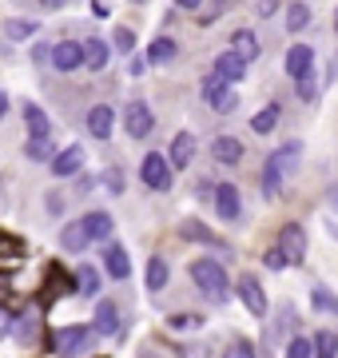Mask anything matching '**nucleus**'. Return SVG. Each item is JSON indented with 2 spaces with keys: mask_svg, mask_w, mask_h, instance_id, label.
<instances>
[{
  "mask_svg": "<svg viewBox=\"0 0 338 358\" xmlns=\"http://www.w3.org/2000/svg\"><path fill=\"white\" fill-rule=\"evenodd\" d=\"M187 271H191V282H196L207 299H215V303H223V299L231 294V287H227V267H223L219 259H196Z\"/></svg>",
  "mask_w": 338,
  "mask_h": 358,
  "instance_id": "f257e3e1",
  "label": "nucleus"
},
{
  "mask_svg": "<svg viewBox=\"0 0 338 358\" xmlns=\"http://www.w3.org/2000/svg\"><path fill=\"white\" fill-rule=\"evenodd\" d=\"M140 179L152 192H171V164L163 159V152H147L140 164Z\"/></svg>",
  "mask_w": 338,
  "mask_h": 358,
  "instance_id": "f03ea898",
  "label": "nucleus"
},
{
  "mask_svg": "<svg viewBox=\"0 0 338 358\" xmlns=\"http://www.w3.org/2000/svg\"><path fill=\"white\" fill-rule=\"evenodd\" d=\"M91 327H60V334H56V355L60 358H80L84 350L91 346Z\"/></svg>",
  "mask_w": 338,
  "mask_h": 358,
  "instance_id": "7ed1b4c3",
  "label": "nucleus"
},
{
  "mask_svg": "<svg viewBox=\"0 0 338 358\" xmlns=\"http://www.w3.org/2000/svg\"><path fill=\"white\" fill-rule=\"evenodd\" d=\"M199 92H203V100H207L215 112H235V108H239V96H235V88H231V84H223L215 72H211V76H203Z\"/></svg>",
  "mask_w": 338,
  "mask_h": 358,
  "instance_id": "20e7f679",
  "label": "nucleus"
},
{
  "mask_svg": "<svg viewBox=\"0 0 338 358\" xmlns=\"http://www.w3.org/2000/svg\"><path fill=\"white\" fill-rule=\"evenodd\" d=\"M239 299H243V307L255 315V319H267V310H271V303H267V291H263V282L255 279V275H239Z\"/></svg>",
  "mask_w": 338,
  "mask_h": 358,
  "instance_id": "39448f33",
  "label": "nucleus"
},
{
  "mask_svg": "<svg viewBox=\"0 0 338 358\" xmlns=\"http://www.w3.org/2000/svg\"><path fill=\"white\" fill-rule=\"evenodd\" d=\"M124 128H128L131 140H147L152 136V128H156V115H152V108L143 100H131L128 112H124Z\"/></svg>",
  "mask_w": 338,
  "mask_h": 358,
  "instance_id": "423d86ee",
  "label": "nucleus"
},
{
  "mask_svg": "<svg viewBox=\"0 0 338 358\" xmlns=\"http://www.w3.org/2000/svg\"><path fill=\"white\" fill-rule=\"evenodd\" d=\"M279 251H283V259L291 267H299L302 259H307V231L299 223H286L283 235H279Z\"/></svg>",
  "mask_w": 338,
  "mask_h": 358,
  "instance_id": "0eeeda50",
  "label": "nucleus"
},
{
  "mask_svg": "<svg viewBox=\"0 0 338 358\" xmlns=\"http://www.w3.org/2000/svg\"><path fill=\"white\" fill-rule=\"evenodd\" d=\"M211 203H215V211H219L223 223H235V219L243 215V199H239V187H235V183H215Z\"/></svg>",
  "mask_w": 338,
  "mask_h": 358,
  "instance_id": "6e6552de",
  "label": "nucleus"
},
{
  "mask_svg": "<svg viewBox=\"0 0 338 358\" xmlns=\"http://www.w3.org/2000/svg\"><path fill=\"white\" fill-rule=\"evenodd\" d=\"M48 60L56 72H76V68H84V48H80V40H60Z\"/></svg>",
  "mask_w": 338,
  "mask_h": 358,
  "instance_id": "1a4fd4ad",
  "label": "nucleus"
},
{
  "mask_svg": "<svg viewBox=\"0 0 338 358\" xmlns=\"http://www.w3.org/2000/svg\"><path fill=\"white\" fill-rule=\"evenodd\" d=\"M286 76H291V80L314 76V48H307V44H295V48L286 52Z\"/></svg>",
  "mask_w": 338,
  "mask_h": 358,
  "instance_id": "9d476101",
  "label": "nucleus"
},
{
  "mask_svg": "<svg viewBox=\"0 0 338 358\" xmlns=\"http://www.w3.org/2000/svg\"><path fill=\"white\" fill-rule=\"evenodd\" d=\"M80 167H84V148H80V143H72V148H64V152L52 155V176L56 179L80 176Z\"/></svg>",
  "mask_w": 338,
  "mask_h": 358,
  "instance_id": "9b49d317",
  "label": "nucleus"
},
{
  "mask_svg": "<svg viewBox=\"0 0 338 358\" xmlns=\"http://www.w3.org/2000/svg\"><path fill=\"white\" fill-rule=\"evenodd\" d=\"M215 76H219L223 84H239V80L247 76V64H243V60L227 48V52H219V56H215Z\"/></svg>",
  "mask_w": 338,
  "mask_h": 358,
  "instance_id": "f8f14e48",
  "label": "nucleus"
},
{
  "mask_svg": "<svg viewBox=\"0 0 338 358\" xmlns=\"http://www.w3.org/2000/svg\"><path fill=\"white\" fill-rule=\"evenodd\" d=\"M112 128H116V112H112L108 103H96V108L88 112V136L108 140V136H112Z\"/></svg>",
  "mask_w": 338,
  "mask_h": 358,
  "instance_id": "ddd939ff",
  "label": "nucleus"
},
{
  "mask_svg": "<svg viewBox=\"0 0 338 358\" xmlns=\"http://www.w3.org/2000/svg\"><path fill=\"white\" fill-rule=\"evenodd\" d=\"M191 159H196V136H191V131H179V136L171 140L168 164H171V171H175V167H191Z\"/></svg>",
  "mask_w": 338,
  "mask_h": 358,
  "instance_id": "4468645a",
  "label": "nucleus"
},
{
  "mask_svg": "<svg viewBox=\"0 0 338 358\" xmlns=\"http://www.w3.org/2000/svg\"><path fill=\"white\" fill-rule=\"evenodd\" d=\"M60 243H64V251H72V255L88 251V247H91V235H88V227H84V219H72V223L60 231Z\"/></svg>",
  "mask_w": 338,
  "mask_h": 358,
  "instance_id": "2eb2a0df",
  "label": "nucleus"
},
{
  "mask_svg": "<svg viewBox=\"0 0 338 358\" xmlns=\"http://www.w3.org/2000/svg\"><path fill=\"white\" fill-rule=\"evenodd\" d=\"M91 331H96V334H116L119 331V310H116V303H112V299H100V303H96Z\"/></svg>",
  "mask_w": 338,
  "mask_h": 358,
  "instance_id": "dca6fc26",
  "label": "nucleus"
},
{
  "mask_svg": "<svg viewBox=\"0 0 338 358\" xmlns=\"http://www.w3.org/2000/svg\"><path fill=\"white\" fill-rule=\"evenodd\" d=\"M231 52L243 60V64L259 60V40H255V32H251V28H239V32L231 36Z\"/></svg>",
  "mask_w": 338,
  "mask_h": 358,
  "instance_id": "f3484780",
  "label": "nucleus"
},
{
  "mask_svg": "<svg viewBox=\"0 0 338 358\" xmlns=\"http://www.w3.org/2000/svg\"><path fill=\"white\" fill-rule=\"evenodd\" d=\"M299 155H302V143H283V148L267 159V167H271V171H279V176H286V171H295Z\"/></svg>",
  "mask_w": 338,
  "mask_h": 358,
  "instance_id": "a211bd4d",
  "label": "nucleus"
},
{
  "mask_svg": "<svg viewBox=\"0 0 338 358\" xmlns=\"http://www.w3.org/2000/svg\"><path fill=\"white\" fill-rule=\"evenodd\" d=\"M104 271L108 275H112V279H128L131 275V263H128V251H124V247H108L104 251Z\"/></svg>",
  "mask_w": 338,
  "mask_h": 358,
  "instance_id": "6ab92c4d",
  "label": "nucleus"
},
{
  "mask_svg": "<svg viewBox=\"0 0 338 358\" xmlns=\"http://www.w3.org/2000/svg\"><path fill=\"white\" fill-rule=\"evenodd\" d=\"M80 48H84V64H88L91 72H104L108 68V56H112V52H108L104 40H80Z\"/></svg>",
  "mask_w": 338,
  "mask_h": 358,
  "instance_id": "aec40b11",
  "label": "nucleus"
},
{
  "mask_svg": "<svg viewBox=\"0 0 338 358\" xmlns=\"http://www.w3.org/2000/svg\"><path fill=\"white\" fill-rule=\"evenodd\" d=\"M211 155H215V164H239L243 159V143L231 140V136H219L211 143Z\"/></svg>",
  "mask_w": 338,
  "mask_h": 358,
  "instance_id": "412c9836",
  "label": "nucleus"
},
{
  "mask_svg": "<svg viewBox=\"0 0 338 358\" xmlns=\"http://www.w3.org/2000/svg\"><path fill=\"white\" fill-rule=\"evenodd\" d=\"M16 322V331H13V338L20 346H32L36 343V331H40V319H36V310H24L20 319H13Z\"/></svg>",
  "mask_w": 338,
  "mask_h": 358,
  "instance_id": "4be33fe9",
  "label": "nucleus"
},
{
  "mask_svg": "<svg viewBox=\"0 0 338 358\" xmlns=\"http://www.w3.org/2000/svg\"><path fill=\"white\" fill-rule=\"evenodd\" d=\"M24 124H28V131H32L36 140H48V136H52V124H48L44 108H36V103H28L24 108Z\"/></svg>",
  "mask_w": 338,
  "mask_h": 358,
  "instance_id": "5701e85b",
  "label": "nucleus"
},
{
  "mask_svg": "<svg viewBox=\"0 0 338 358\" xmlns=\"http://www.w3.org/2000/svg\"><path fill=\"white\" fill-rule=\"evenodd\" d=\"M80 219H84V227H88L91 243L112 235V215H108V211H88V215H80Z\"/></svg>",
  "mask_w": 338,
  "mask_h": 358,
  "instance_id": "b1692460",
  "label": "nucleus"
},
{
  "mask_svg": "<svg viewBox=\"0 0 338 358\" xmlns=\"http://www.w3.org/2000/svg\"><path fill=\"white\" fill-rule=\"evenodd\" d=\"M168 279H171V267L163 263V259H147V291H163L168 287Z\"/></svg>",
  "mask_w": 338,
  "mask_h": 358,
  "instance_id": "393cba45",
  "label": "nucleus"
},
{
  "mask_svg": "<svg viewBox=\"0 0 338 358\" xmlns=\"http://www.w3.org/2000/svg\"><path fill=\"white\" fill-rule=\"evenodd\" d=\"M311 350H314V358H338V334L335 331H318L311 338Z\"/></svg>",
  "mask_w": 338,
  "mask_h": 358,
  "instance_id": "a878e982",
  "label": "nucleus"
},
{
  "mask_svg": "<svg viewBox=\"0 0 338 358\" xmlns=\"http://www.w3.org/2000/svg\"><path fill=\"white\" fill-rule=\"evenodd\" d=\"M168 60H175V40L171 36L152 40V48H147V64H168Z\"/></svg>",
  "mask_w": 338,
  "mask_h": 358,
  "instance_id": "bb28decb",
  "label": "nucleus"
},
{
  "mask_svg": "<svg viewBox=\"0 0 338 358\" xmlns=\"http://www.w3.org/2000/svg\"><path fill=\"white\" fill-rule=\"evenodd\" d=\"M274 124H279V103H267L263 112H255V115H251V128L259 131V136H271V131H274Z\"/></svg>",
  "mask_w": 338,
  "mask_h": 358,
  "instance_id": "cd10ccee",
  "label": "nucleus"
},
{
  "mask_svg": "<svg viewBox=\"0 0 338 358\" xmlns=\"http://www.w3.org/2000/svg\"><path fill=\"white\" fill-rule=\"evenodd\" d=\"M307 24H311V8H307L302 0H295V4L286 8V28H291V32H302Z\"/></svg>",
  "mask_w": 338,
  "mask_h": 358,
  "instance_id": "c85d7f7f",
  "label": "nucleus"
},
{
  "mask_svg": "<svg viewBox=\"0 0 338 358\" xmlns=\"http://www.w3.org/2000/svg\"><path fill=\"white\" fill-rule=\"evenodd\" d=\"M311 303H314V310H323V315H338V299H335V291H330V287H314Z\"/></svg>",
  "mask_w": 338,
  "mask_h": 358,
  "instance_id": "c756f323",
  "label": "nucleus"
},
{
  "mask_svg": "<svg viewBox=\"0 0 338 358\" xmlns=\"http://www.w3.org/2000/svg\"><path fill=\"white\" fill-rule=\"evenodd\" d=\"M36 36V20H4V40H28Z\"/></svg>",
  "mask_w": 338,
  "mask_h": 358,
  "instance_id": "7c9ffc66",
  "label": "nucleus"
},
{
  "mask_svg": "<svg viewBox=\"0 0 338 358\" xmlns=\"http://www.w3.org/2000/svg\"><path fill=\"white\" fill-rule=\"evenodd\" d=\"M76 282H80V294H100V275H96L91 263H84V267L76 271Z\"/></svg>",
  "mask_w": 338,
  "mask_h": 358,
  "instance_id": "2f4dec72",
  "label": "nucleus"
},
{
  "mask_svg": "<svg viewBox=\"0 0 338 358\" xmlns=\"http://www.w3.org/2000/svg\"><path fill=\"white\" fill-rule=\"evenodd\" d=\"M283 358H314V350H311V338H302V334H291V338H286V350H283Z\"/></svg>",
  "mask_w": 338,
  "mask_h": 358,
  "instance_id": "473e14b6",
  "label": "nucleus"
},
{
  "mask_svg": "<svg viewBox=\"0 0 338 358\" xmlns=\"http://www.w3.org/2000/svg\"><path fill=\"white\" fill-rule=\"evenodd\" d=\"M259 187H263V195H267V199H279V192H283V176H279V171H271V167H263Z\"/></svg>",
  "mask_w": 338,
  "mask_h": 358,
  "instance_id": "72a5a7b5",
  "label": "nucleus"
},
{
  "mask_svg": "<svg viewBox=\"0 0 338 358\" xmlns=\"http://www.w3.org/2000/svg\"><path fill=\"white\" fill-rule=\"evenodd\" d=\"M168 327H171V331H179V334L199 331V327H203V315H171V319H168Z\"/></svg>",
  "mask_w": 338,
  "mask_h": 358,
  "instance_id": "f704fd0d",
  "label": "nucleus"
},
{
  "mask_svg": "<svg viewBox=\"0 0 338 358\" xmlns=\"http://www.w3.org/2000/svg\"><path fill=\"white\" fill-rule=\"evenodd\" d=\"M24 155L28 159H52V140H36V136H32V140L24 143Z\"/></svg>",
  "mask_w": 338,
  "mask_h": 358,
  "instance_id": "c9c22d12",
  "label": "nucleus"
},
{
  "mask_svg": "<svg viewBox=\"0 0 338 358\" xmlns=\"http://www.w3.org/2000/svg\"><path fill=\"white\" fill-rule=\"evenodd\" d=\"M183 235H187V239H199V243H219L203 223H183Z\"/></svg>",
  "mask_w": 338,
  "mask_h": 358,
  "instance_id": "e433bc0d",
  "label": "nucleus"
},
{
  "mask_svg": "<svg viewBox=\"0 0 338 358\" xmlns=\"http://www.w3.org/2000/svg\"><path fill=\"white\" fill-rule=\"evenodd\" d=\"M112 44H116L119 52H135V32H131V28H116V36H112Z\"/></svg>",
  "mask_w": 338,
  "mask_h": 358,
  "instance_id": "4c0bfd02",
  "label": "nucleus"
},
{
  "mask_svg": "<svg viewBox=\"0 0 338 358\" xmlns=\"http://www.w3.org/2000/svg\"><path fill=\"white\" fill-rule=\"evenodd\" d=\"M223 358H255V346L247 343V338H235L231 346H227V355Z\"/></svg>",
  "mask_w": 338,
  "mask_h": 358,
  "instance_id": "58836bf2",
  "label": "nucleus"
},
{
  "mask_svg": "<svg viewBox=\"0 0 338 358\" xmlns=\"http://www.w3.org/2000/svg\"><path fill=\"white\" fill-rule=\"evenodd\" d=\"M263 263H267V271H283L286 267V259H283V251H279V247H271V251L263 255Z\"/></svg>",
  "mask_w": 338,
  "mask_h": 358,
  "instance_id": "ea45409f",
  "label": "nucleus"
},
{
  "mask_svg": "<svg viewBox=\"0 0 338 358\" xmlns=\"http://www.w3.org/2000/svg\"><path fill=\"white\" fill-rule=\"evenodd\" d=\"M143 68H147V56H128V72L131 76H143Z\"/></svg>",
  "mask_w": 338,
  "mask_h": 358,
  "instance_id": "a19ab883",
  "label": "nucleus"
},
{
  "mask_svg": "<svg viewBox=\"0 0 338 358\" xmlns=\"http://www.w3.org/2000/svg\"><path fill=\"white\" fill-rule=\"evenodd\" d=\"M104 183H108V187H112V192H119V187H124V176H119L116 167H108V176H104Z\"/></svg>",
  "mask_w": 338,
  "mask_h": 358,
  "instance_id": "79ce46f5",
  "label": "nucleus"
},
{
  "mask_svg": "<svg viewBox=\"0 0 338 358\" xmlns=\"http://www.w3.org/2000/svg\"><path fill=\"white\" fill-rule=\"evenodd\" d=\"M274 8H279V0H259V8H255V13L267 20V16H274Z\"/></svg>",
  "mask_w": 338,
  "mask_h": 358,
  "instance_id": "37998d69",
  "label": "nucleus"
},
{
  "mask_svg": "<svg viewBox=\"0 0 338 358\" xmlns=\"http://www.w3.org/2000/svg\"><path fill=\"white\" fill-rule=\"evenodd\" d=\"M4 334H13V315L0 307V338H4Z\"/></svg>",
  "mask_w": 338,
  "mask_h": 358,
  "instance_id": "c03bdc74",
  "label": "nucleus"
},
{
  "mask_svg": "<svg viewBox=\"0 0 338 358\" xmlns=\"http://www.w3.org/2000/svg\"><path fill=\"white\" fill-rule=\"evenodd\" d=\"M299 96H302V100H311V96H314V80H311V76L299 80Z\"/></svg>",
  "mask_w": 338,
  "mask_h": 358,
  "instance_id": "a18cd8bd",
  "label": "nucleus"
},
{
  "mask_svg": "<svg viewBox=\"0 0 338 358\" xmlns=\"http://www.w3.org/2000/svg\"><path fill=\"white\" fill-rule=\"evenodd\" d=\"M48 56H52V48H44V44H36V48H32V60H36V64H40V60H48Z\"/></svg>",
  "mask_w": 338,
  "mask_h": 358,
  "instance_id": "49530a36",
  "label": "nucleus"
},
{
  "mask_svg": "<svg viewBox=\"0 0 338 358\" xmlns=\"http://www.w3.org/2000/svg\"><path fill=\"white\" fill-rule=\"evenodd\" d=\"M108 13H112V8H108L104 0H96V4H91V16H100V20H104V16H108Z\"/></svg>",
  "mask_w": 338,
  "mask_h": 358,
  "instance_id": "de8ad7c7",
  "label": "nucleus"
},
{
  "mask_svg": "<svg viewBox=\"0 0 338 358\" xmlns=\"http://www.w3.org/2000/svg\"><path fill=\"white\" fill-rule=\"evenodd\" d=\"M175 4H179L183 13H196V8H199V4H203V0H175Z\"/></svg>",
  "mask_w": 338,
  "mask_h": 358,
  "instance_id": "09e8293b",
  "label": "nucleus"
},
{
  "mask_svg": "<svg viewBox=\"0 0 338 358\" xmlns=\"http://www.w3.org/2000/svg\"><path fill=\"white\" fill-rule=\"evenodd\" d=\"M326 203H330V211H338V183L326 192Z\"/></svg>",
  "mask_w": 338,
  "mask_h": 358,
  "instance_id": "8fccbe9b",
  "label": "nucleus"
},
{
  "mask_svg": "<svg viewBox=\"0 0 338 358\" xmlns=\"http://www.w3.org/2000/svg\"><path fill=\"white\" fill-rule=\"evenodd\" d=\"M48 211H52V215H60V195H56V192L48 195Z\"/></svg>",
  "mask_w": 338,
  "mask_h": 358,
  "instance_id": "3c124183",
  "label": "nucleus"
},
{
  "mask_svg": "<svg viewBox=\"0 0 338 358\" xmlns=\"http://www.w3.org/2000/svg\"><path fill=\"white\" fill-rule=\"evenodd\" d=\"M4 115H8V96L0 92V120H4Z\"/></svg>",
  "mask_w": 338,
  "mask_h": 358,
  "instance_id": "603ef678",
  "label": "nucleus"
},
{
  "mask_svg": "<svg viewBox=\"0 0 338 358\" xmlns=\"http://www.w3.org/2000/svg\"><path fill=\"white\" fill-rule=\"evenodd\" d=\"M40 4H44V8H60V4H64V0H40Z\"/></svg>",
  "mask_w": 338,
  "mask_h": 358,
  "instance_id": "864d4df0",
  "label": "nucleus"
},
{
  "mask_svg": "<svg viewBox=\"0 0 338 358\" xmlns=\"http://www.w3.org/2000/svg\"><path fill=\"white\" fill-rule=\"evenodd\" d=\"M131 4H143V0H131Z\"/></svg>",
  "mask_w": 338,
  "mask_h": 358,
  "instance_id": "5fc2aeb1",
  "label": "nucleus"
},
{
  "mask_svg": "<svg viewBox=\"0 0 338 358\" xmlns=\"http://www.w3.org/2000/svg\"><path fill=\"white\" fill-rule=\"evenodd\" d=\"M335 28H338V16H335Z\"/></svg>",
  "mask_w": 338,
  "mask_h": 358,
  "instance_id": "6e6d98bb",
  "label": "nucleus"
}]
</instances>
